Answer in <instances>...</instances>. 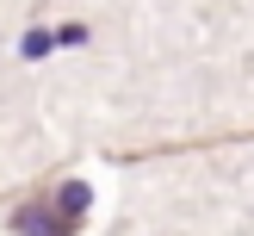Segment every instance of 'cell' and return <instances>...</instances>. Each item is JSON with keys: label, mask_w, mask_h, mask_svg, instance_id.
Instances as JSON below:
<instances>
[{"label": "cell", "mask_w": 254, "mask_h": 236, "mask_svg": "<svg viewBox=\"0 0 254 236\" xmlns=\"http://www.w3.org/2000/svg\"><path fill=\"white\" fill-rule=\"evenodd\" d=\"M87 205H93V186L87 180H56L44 193H31L25 205L6 211V230L12 236H81Z\"/></svg>", "instance_id": "obj_1"}]
</instances>
